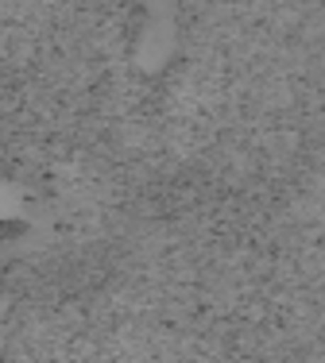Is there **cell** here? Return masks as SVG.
I'll list each match as a JSON object with an SVG mask.
<instances>
[{
  "label": "cell",
  "instance_id": "obj_1",
  "mask_svg": "<svg viewBox=\"0 0 325 363\" xmlns=\"http://www.w3.org/2000/svg\"><path fill=\"white\" fill-rule=\"evenodd\" d=\"M0 340H4V298H0Z\"/></svg>",
  "mask_w": 325,
  "mask_h": 363
}]
</instances>
